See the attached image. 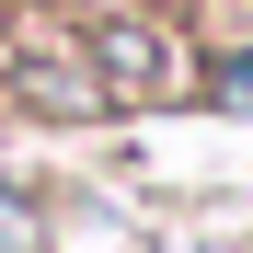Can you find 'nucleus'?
Segmentation results:
<instances>
[{
	"label": "nucleus",
	"instance_id": "1",
	"mask_svg": "<svg viewBox=\"0 0 253 253\" xmlns=\"http://www.w3.org/2000/svg\"><path fill=\"white\" fill-rule=\"evenodd\" d=\"M23 242H35V207H23V196H0V253H23Z\"/></svg>",
	"mask_w": 253,
	"mask_h": 253
}]
</instances>
